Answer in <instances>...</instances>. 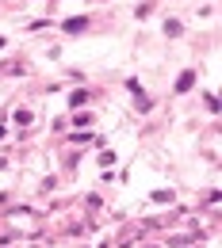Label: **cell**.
I'll use <instances>...</instances> for the list:
<instances>
[{
    "label": "cell",
    "mask_w": 222,
    "mask_h": 248,
    "mask_svg": "<svg viewBox=\"0 0 222 248\" xmlns=\"http://www.w3.org/2000/svg\"><path fill=\"white\" fill-rule=\"evenodd\" d=\"M85 27H88V19H65V23H62L65 34H77V31H85Z\"/></svg>",
    "instance_id": "obj_2"
},
{
    "label": "cell",
    "mask_w": 222,
    "mask_h": 248,
    "mask_svg": "<svg viewBox=\"0 0 222 248\" xmlns=\"http://www.w3.org/2000/svg\"><path fill=\"white\" fill-rule=\"evenodd\" d=\"M88 103V92H73L69 95V107H85Z\"/></svg>",
    "instance_id": "obj_3"
},
{
    "label": "cell",
    "mask_w": 222,
    "mask_h": 248,
    "mask_svg": "<svg viewBox=\"0 0 222 248\" xmlns=\"http://www.w3.org/2000/svg\"><path fill=\"white\" fill-rule=\"evenodd\" d=\"M191 84H195V69H184V73H180V80H176V95H184Z\"/></svg>",
    "instance_id": "obj_1"
}]
</instances>
